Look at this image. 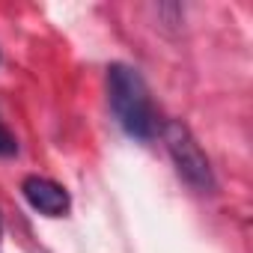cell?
Wrapping results in <instances>:
<instances>
[{
	"label": "cell",
	"mask_w": 253,
	"mask_h": 253,
	"mask_svg": "<svg viewBox=\"0 0 253 253\" xmlns=\"http://www.w3.org/2000/svg\"><path fill=\"white\" fill-rule=\"evenodd\" d=\"M18 152V140H15V134L3 125V119H0V158H12Z\"/></svg>",
	"instance_id": "277c9868"
},
{
	"label": "cell",
	"mask_w": 253,
	"mask_h": 253,
	"mask_svg": "<svg viewBox=\"0 0 253 253\" xmlns=\"http://www.w3.org/2000/svg\"><path fill=\"white\" fill-rule=\"evenodd\" d=\"M107 101L119 128L131 140L149 143L158 137V116L149 98V86L137 69L125 63L107 66Z\"/></svg>",
	"instance_id": "6da1fadb"
},
{
	"label": "cell",
	"mask_w": 253,
	"mask_h": 253,
	"mask_svg": "<svg viewBox=\"0 0 253 253\" xmlns=\"http://www.w3.org/2000/svg\"><path fill=\"white\" fill-rule=\"evenodd\" d=\"M21 194L30 203V209L45 214V217H63L72 209L69 191L63 185H57L54 179H45V176H27L21 182Z\"/></svg>",
	"instance_id": "3957f363"
},
{
	"label": "cell",
	"mask_w": 253,
	"mask_h": 253,
	"mask_svg": "<svg viewBox=\"0 0 253 253\" xmlns=\"http://www.w3.org/2000/svg\"><path fill=\"white\" fill-rule=\"evenodd\" d=\"M158 134L167 146V155L176 167V173L197 191V194H214L217 188V179H214V170H211V161L209 155L203 152V146L197 143V137L191 134L188 125L176 122V119H167L158 125Z\"/></svg>",
	"instance_id": "7a4b0ae2"
}]
</instances>
